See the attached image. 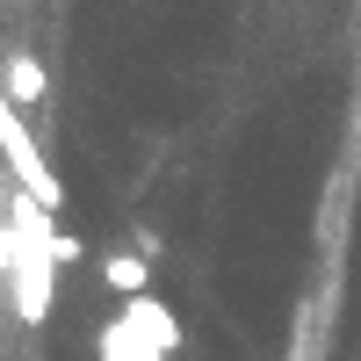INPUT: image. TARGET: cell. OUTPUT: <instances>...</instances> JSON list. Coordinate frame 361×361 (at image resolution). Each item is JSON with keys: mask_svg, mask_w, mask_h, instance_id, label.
I'll use <instances>...</instances> for the list:
<instances>
[{"mask_svg": "<svg viewBox=\"0 0 361 361\" xmlns=\"http://www.w3.org/2000/svg\"><path fill=\"white\" fill-rule=\"evenodd\" d=\"M123 318H130V325H145V333H152V347L180 354V318L159 304V296H130V304H123Z\"/></svg>", "mask_w": 361, "mask_h": 361, "instance_id": "6", "label": "cell"}, {"mask_svg": "<svg viewBox=\"0 0 361 361\" xmlns=\"http://www.w3.org/2000/svg\"><path fill=\"white\" fill-rule=\"evenodd\" d=\"M0 304H8V275H0Z\"/></svg>", "mask_w": 361, "mask_h": 361, "instance_id": "8", "label": "cell"}, {"mask_svg": "<svg viewBox=\"0 0 361 361\" xmlns=\"http://www.w3.org/2000/svg\"><path fill=\"white\" fill-rule=\"evenodd\" d=\"M8 195H15V188H8V180H0V217H8Z\"/></svg>", "mask_w": 361, "mask_h": 361, "instance_id": "7", "label": "cell"}, {"mask_svg": "<svg viewBox=\"0 0 361 361\" xmlns=\"http://www.w3.org/2000/svg\"><path fill=\"white\" fill-rule=\"evenodd\" d=\"M0 166H8L15 188H29L37 202H51V209H66V180H58V166L44 159L37 130L22 123V109L8 102V87H0Z\"/></svg>", "mask_w": 361, "mask_h": 361, "instance_id": "1", "label": "cell"}, {"mask_svg": "<svg viewBox=\"0 0 361 361\" xmlns=\"http://www.w3.org/2000/svg\"><path fill=\"white\" fill-rule=\"evenodd\" d=\"M0 87H8V102L29 116V109H44V94H51V73H44V58L37 51H0Z\"/></svg>", "mask_w": 361, "mask_h": 361, "instance_id": "3", "label": "cell"}, {"mask_svg": "<svg viewBox=\"0 0 361 361\" xmlns=\"http://www.w3.org/2000/svg\"><path fill=\"white\" fill-rule=\"evenodd\" d=\"M94 361H166V347H152L145 325H130L123 311H116L102 333H94Z\"/></svg>", "mask_w": 361, "mask_h": 361, "instance_id": "4", "label": "cell"}, {"mask_svg": "<svg viewBox=\"0 0 361 361\" xmlns=\"http://www.w3.org/2000/svg\"><path fill=\"white\" fill-rule=\"evenodd\" d=\"M51 296H58V267L44 253H22L15 260V275H8V311L22 325H44L51 318Z\"/></svg>", "mask_w": 361, "mask_h": 361, "instance_id": "2", "label": "cell"}, {"mask_svg": "<svg viewBox=\"0 0 361 361\" xmlns=\"http://www.w3.org/2000/svg\"><path fill=\"white\" fill-rule=\"evenodd\" d=\"M102 282L123 296V304L130 296H152V260L145 253H102Z\"/></svg>", "mask_w": 361, "mask_h": 361, "instance_id": "5", "label": "cell"}]
</instances>
